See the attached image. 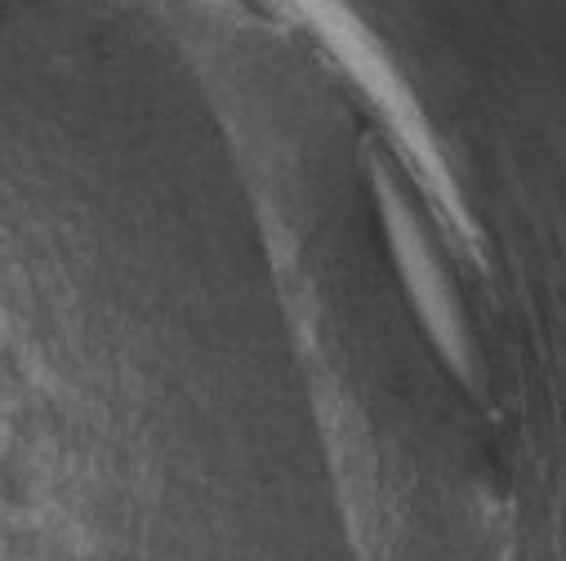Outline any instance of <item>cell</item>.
<instances>
[{"label": "cell", "instance_id": "cell-1", "mask_svg": "<svg viewBox=\"0 0 566 561\" xmlns=\"http://www.w3.org/2000/svg\"><path fill=\"white\" fill-rule=\"evenodd\" d=\"M379 214H384L388 245H392V254H397L406 295H410V304H415L423 330L433 335V343H438V352L447 357V366H451L460 379L473 383V379H478V361H473V339H469L460 299H455V290H451L442 263L433 258V245L423 241L419 219L406 210V201L392 192L388 179H379Z\"/></svg>", "mask_w": 566, "mask_h": 561}]
</instances>
